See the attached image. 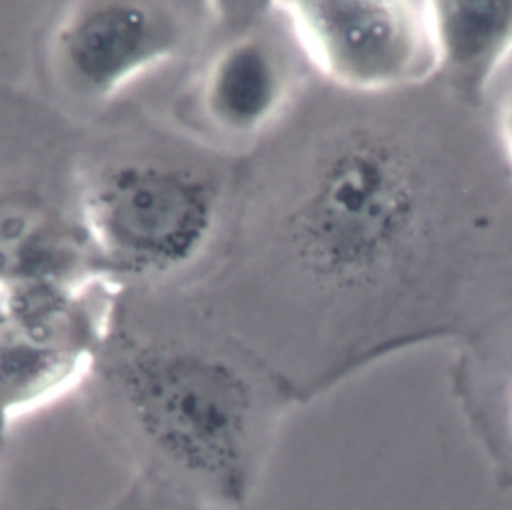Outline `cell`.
Instances as JSON below:
<instances>
[{"label": "cell", "instance_id": "obj_8", "mask_svg": "<svg viewBox=\"0 0 512 510\" xmlns=\"http://www.w3.org/2000/svg\"><path fill=\"white\" fill-rule=\"evenodd\" d=\"M440 68L476 98L512 60V2H432Z\"/></svg>", "mask_w": 512, "mask_h": 510}, {"label": "cell", "instance_id": "obj_9", "mask_svg": "<svg viewBox=\"0 0 512 510\" xmlns=\"http://www.w3.org/2000/svg\"><path fill=\"white\" fill-rule=\"evenodd\" d=\"M462 398L488 450L498 484L512 488V360L494 372L466 374Z\"/></svg>", "mask_w": 512, "mask_h": 510}, {"label": "cell", "instance_id": "obj_3", "mask_svg": "<svg viewBox=\"0 0 512 510\" xmlns=\"http://www.w3.org/2000/svg\"><path fill=\"white\" fill-rule=\"evenodd\" d=\"M192 132L124 128L74 160L82 228L104 278L146 290L212 272L238 200L242 162Z\"/></svg>", "mask_w": 512, "mask_h": 510}, {"label": "cell", "instance_id": "obj_10", "mask_svg": "<svg viewBox=\"0 0 512 510\" xmlns=\"http://www.w3.org/2000/svg\"><path fill=\"white\" fill-rule=\"evenodd\" d=\"M494 136L500 144L508 170L512 172V74L502 84L494 110Z\"/></svg>", "mask_w": 512, "mask_h": 510}, {"label": "cell", "instance_id": "obj_7", "mask_svg": "<svg viewBox=\"0 0 512 510\" xmlns=\"http://www.w3.org/2000/svg\"><path fill=\"white\" fill-rule=\"evenodd\" d=\"M300 60L288 26L282 36L260 24L232 32L194 76L188 102L200 122L196 136L226 154L264 142L296 104Z\"/></svg>", "mask_w": 512, "mask_h": 510}, {"label": "cell", "instance_id": "obj_1", "mask_svg": "<svg viewBox=\"0 0 512 510\" xmlns=\"http://www.w3.org/2000/svg\"><path fill=\"white\" fill-rule=\"evenodd\" d=\"M346 98L242 160L216 264L222 280H244L264 326L320 354L316 390L448 334L512 252L496 220L502 198L454 134L398 92Z\"/></svg>", "mask_w": 512, "mask_h": 510}, {"label": "cell", "instance_id": "obj_5", "mask_svg": "<svg viewBox=\"0 0 512 510\" xmlns=\"http://www.w3.org/2000/svg\"><path fill=\"white\" fill-rule=\"evenodd\" d=\"M212 2L74 0L46 38L58 92L80 106L108 104L142 74L180 58L214 16Z\"/></svg>", "mask_w": 512, "mask_h": 510}, {"label": "cell", "instance_id": "obj_4", "mask_svg": "<svg viewBox=\"0 0 512 510\" xmlns=\"http://www.w3.org/2000/svg\"><path fill=\"white\" fill-rule=\"evenodd\" d=\"M122 290L80 282H0V446L8 426L84 384L110 334Z\"/></svg>", "mask_w": 512, "mask_h": 510}, {"label": "cell", "instance_id": "obj_6", "mask_svg": "<svg viewBox=\"0 0 512 510\" xmlns=\"http://www.w3.org/2000/svg\"><path fill=\"white\" fill-rule=\"evenodd\" d=\"M302 58L334 88L378 96L428 82L440 68L432 2L282 0Z\"/></svg>", "mask_w": 512, "mask_h": 510}, {"label": "cell", "instance_id": "obj_2", "mask_svg": "<svg viewBox=\"0 0 512 510\" xmlns=\"http://www.w3.org/2000/svg\"><path fill=\"white\" fill-rule=\"evenodd\" d=\"M104 428L154 478L244 508L262 476L286 382L210 318L148 330L116 316L86 382Z\"/></svg>", "mask_w": 512, "mask_h": 510}]
</instances>
